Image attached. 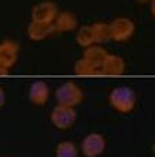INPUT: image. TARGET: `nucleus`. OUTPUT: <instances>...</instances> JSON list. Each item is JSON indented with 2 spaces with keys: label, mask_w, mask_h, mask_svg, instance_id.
Segmentation results:
<instances>
[{
  "label": "nucleus",
  "mask_w": 155,
  "mask_h": 157,
  "mask_svg": "<svg viewBox=\"0 0 155 157\" xmlns=\"http://www.w3.org/2000/svg\"><path fill=\"white\" fill-rule=\"evenodd\" d=\"M57 157H78V147L73 142H61L55 149Z\"/></svg>",
  "instance_id": "16"
},
{
  "label": "nucleus",
  "mask_w": 155,
  "mask_h": 157,
  "mask_svg": "<svg viewBox=\"0 0 155 157\" xmlns=\"http://www.w3.org/2000/svg\"><path fill=\"white\" fill-rule=\"evenodd\" d=\"M9 72H10V70L9 68H6V67L0 65V77H6V75H9Z\"/></svg>",
  "instance_id": "18"
},
{
  "label": "nucleus",
  "mask_w": 155,
  "mask_h": 157,
  "mask_svg": "<svg viewBox=\"0 0 155 157\" xmlns=\"http://www.w3.org/2000/svg\"><path fill=\"white\" fill-rule=\"evenodd\" d=\"M30 102L35 106H42L47 103L48 98H50V88L45 82L42 81H37L30 86L28 92Z\"/></svg>",
  "instance_id": "9"
},
{
  "label": "nucleus",
  "mask_w": 155,
  "mask_h": 157,
  "mask_svg": "<svg viewBox=\"0 0 155 157\" xmlns=\"http://www.w3.org/2000/svg\"><path fill=\"white\" fill-rule=\"evenodd\" d=\"M55 98H57L58 105L75 108L82 103L83 91L75 82H65L55 91Z\"/></svg>",
  "instance_id": "2"
},
{
  "label": "nucleus",
  "mask_w": 155,
  "mask_h": 157,
  "mask_svg": "<svg viewBox=\"0 0 155 157\" xmlns=\"http://www.w3.org/2000/svg\"><path fill=\"white\" fill-rule=\"evenodd\" d=\"M106 55H107V51L103 47H100V45H90L83 52V58L92 62L96 68H100V65L103 64V61L106 58Z\"/></svg>",
  "instance_id": "12"
},
{
  "label": "nucleus",
  "mask_w": 155,
  "mask_h": 157,
  "mask_svg": "<svg viewBox=\"0 0 155 157\" xmlns=\"http://www.w3.org/2000/svg\"><path fill=\"white\" fill-rule=\"evenodd\" d=\"M4 157H7V156H4Z\"/></svg>",
  "instance_id": "22"
},
{
  "label": "nucleus",
  "mask_w": 155,
  "mask_h": 157,
  "mask_svg": "<svg viewBox=\"0 0 155 157\" xmlns=\"http://www.w3.org/2000/svg\"><path fill=\"white\" fill-rule=\"evenodd\" d=\"M76 121V110L71 106L57 105L51 112V123L57 129L66 130L72 128Z\"/></svg>",
  "instance_id": "3"
},
{
  "label": "nucleus",
  "mask_w": 155,
  "mask_h": 157,
  "mask_svg": "<svg viewBox=\"0 0 155 157\" xmlns=\"http://www.w3.org/2000/svg\"><path fill=\"white\" fill-rule=\"evenodd\" d=\"M58 16V7L52 2H41L35 4L31 10V21L52 24Z\"/></svg>",
  "instance_id": "5"
},
{
  "label": "nucleus",
  "mask_w": 155,
  "mask_h": 157,
  "mask_svg": "<svg viewBox=\"0 0 155 157\" xmlns=\"http://www.w3.org/2000/svg\"><path fill=\"white\" fill-rule=\"evenodd\" d=\"M55 33L54 24H42V23H35L31 21L27 27V34L28 38L33 41H41L45 40L48 36Z\"/></svg>",
  "instance_id": "11"
},
{
  "label": "nucleus",
  "mask_w": 155,
  "mask_h": 157,
  "mask_svg": "<svg viewBox=\"0 0 155 157\" xmlns=\"http://www.w3.org/2000/svg\"><path fill=\"white\" fill-rule=\"evenodd\" d=\"M18 59V44L11 40H4L0 43V65L10 70L16 65Z\"/></svg>",
  "instance_id": "8"
},
{
  "label": "nucleus",
  "mask_w": 155,
  "mask_h": 157,
  "mask_svg": "<svg viewBox=\"0 0 155 157\" xmlns=\"http://www.w3.org/2000/svg\"><path fill=\"white\" fill-rule=\"evenodd\" d=\"M109 102L120 113H130L131 110L135 108L137 96H135V92L131 88L117 86L110 92Z\"/></svg>",
  "instance_id": "1"
},
{
  "label": "nucleus",
  "mask_w": 155,
  "mask_h": 157,
  "mask_svg": "<svg viewBox=\"0 0 155 157\" xmlns=\"http://www.w3.org/2000/svg\"><path fill=\"white\" fill-rule=\"evenodd\" d=\"M92 30H93L94 34V41L98 44H103L107 43L109 40H112V36H110V24L107 23H96L92 26Z\"/></svg>",
  "instance_id": "15"
},
{
  "label": "nucleus",
  "mask_w": 155,
  "mask_h": 157,
  "mask_svg": "<svg viewBox=\"0 0 155 157\" xmlns=\"http://www.w3.org/2000/svg\"><path fill=\"white\" fill-rule=\"evenodd\" d=\"M135 31V24L127 17H117L110 23V36L112 40L123 43L128 41Z\"/></svg>",
  "instance_id": "4"
},
{
  "label": "nucleus",
  "mask_w": 155,
  "mask_h": 157,
  "mask_svg": "<svg viewBox=\"0 0 155 157\" xmlns=\"http://www.w3.org/2000/svg\"><path fill=\"white\" fill-rule=\"evenodd\" d=\"M52 24L55 31L58 33H68V31H73L78 27V18L72 11H62L57 16Z\"/></svg>",
  "instance_id": "10"
},
{
  "label": "nucleus",
  "mask_w": 155,
  "mask_h": 157,
  "mask_svg": "<svg viewBox=\"0 0 155 157\" xmlns=\"http://www.w3.org/2000/svg\"><path fill=\"white\" fill-rule=\"evenodd\" d=\"M4 102H6V95H4V91L3 88L0 86V108L4 105Z\"/></svg>",
  "instance_id": "17"
},
{
  "label": "nucleus",
  "mask_w": 155,
  "mask_h": 157,
  "mask_svg": "<svg viewBox=\"0 0 155 157\" xmlns=\"http://www.w3.org/2000/svg\"><path fill=\"white\" fill-rule=\"evenodd\" d=\"M149 7H151V14L155 17V0H151V2H149Z\"/></svg>",
  "instance_id": "19"
},
{
  "label": "nucleus",
  "mask_w": 155,
  "mask_h": 157,
  "mask_svg": "<svg viewBox=\"0 0 155 157\" xmlns=\"http://www.w3.org/2000/svg\"><path fill=\"white\" fill-rule=\"evenodd\" d=\"M73 70H75L76 75H79V77H94V75H99V68H96L92 62H89L85 58L78 59L75 62Z\"/></svg>",
  "instance_id": "13"
},
{
  "label": "nucleus",
  "mask_w": 155,
  "mask_h": 157,
  "mask_svg": "<svg viewBox=\"0 0 155 157\" xmlns=\"http://www.w3.org/2000/svg\"><path fill=\"white\" fill-rule=\"evenodd\" d=\"M126 72V62L119 55L107 54L105 61L99 68V75L105 77H119Z\"/></svg>",
  "instance_id": "7"
},
{
  "label": "nucleus",
  "mask_w": 155,
  "mask_h": 157,
  "mask_svg": "<svg viewBox=\"0 0 155 157\" xmlns=\"http://www.w3.org/2000/svg\"><path fill=\"white\" fill-rule=\"evenodd\" d=\"M152 151H154V154H155V143L152 144Z\"/></svg>",
  "instance_id": "21"
},
{
  "label": "nucleus",
  "mask_w": 155,
  "mask_h": 157,
  "mask_svg": "<svg viewBox=\"0 0 155 157\" xmlns=\"http://www.w3.org/2000/svg\"><path fill=\"white\" fill-rule=\"evenodd\" d=\"M138 3H141V4H144V3H148V2H151V0H137Z\"/></svg>",
  "instance_id": "20"
},
{
  "label": "nucleus",
  "mask_w": 155,
  "mask_h": 157,
  "mask_svg": "<svg viewBox=\"0 0 155 157\" xmlns=\"http://www.w3.org/2000/svg\"><path fill=\"white\" fill-rule=\"evenodd\" d=\"M76 43H78V45H80V47H83V48H87L96 43V41H94V34H93V30H92V26H82L78 30Z\"/></svg>",
  "instance_id": "14"
},
{
  "label": "nucleus",
  "mask_w": 155,
  "mask_h": 157,
  "mask_svg": "<svg viewBox=\"0 0 155 157\" xmlns=\"http://www.w3.org/2000/svg\"><path fill=\"white\" fill-rule=\"evenodd\" d=\"M106 149V140L100 133H89L83 139L80 150L85 157H98Z\"/></svg>",
  "instance_id": "6"
}]
</instances>
